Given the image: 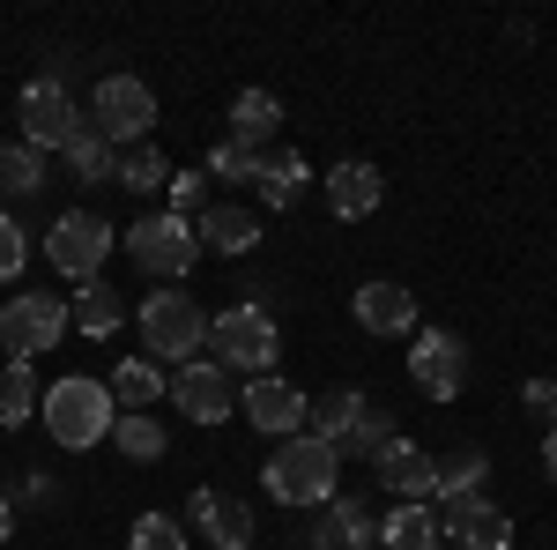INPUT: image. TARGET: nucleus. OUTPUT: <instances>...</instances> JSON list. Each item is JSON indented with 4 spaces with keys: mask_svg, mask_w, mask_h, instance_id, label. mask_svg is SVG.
Returning <instances> with one entry per match:
<instances>
[{
    "mask_svg": "<svg viewBox=\"0 0 557 550\" xmlns=\"http://www.w3.org/2000/svg\"><path fill=\"white\" fill-rule=\"evenodd\" d=\"M164 394L178 402V417H194V424H223L231 417V372H223L215 357H186L172 380H164Z\"/></svg>",
    "mask_w": 557,
    "mask_h": 550,
    "instance_id": "obj_11",
    "label": "nucleus"
},
{
    "mask_svg": "<svg viewBox=\"0 0 557 550\" xmlns=\"http://www.w3.org/2000/svg\"><path fill=\"white\" fill-rule=\"evenodd\" d=\"M67 328L75 335H120V291L112 283H75V297H67Z\"/></svg>",
    "mask_w": 557,
    "mask_h": 550,
    "instance_id": "obj_21",
    "label": "nucleus"
},
{
    "mask_svg": "<svg viewBox=\"0 0 557 550\" xmlns=\"http://www.w3.org/2000/svg\"><path fill=\"white\" fill-rule=\"evenodd\" d=\"M275 127H283V105H275L268 89H238V97H231V142L260 149V142H268Z\"/></svg>",
    "mask_w": 557,
    "mask_h": 550,
    "instance_id": "obj_23",
    "label": "nucleus"
},
{
    "mask_svg": "<svg viewBox=\"0 0 557 550\" xmlns=\"http://www.w3.org/2000/svg\"><path fill=\"white\" fill-rule=\"evenodd\" d=\"M127 194H157L164 179H172V164H164V149H149V142H134L127 157H120V171H112Z\"/></svg>",
    "mask_w": 557,
    "mask_h": 550,
    "instance_id": "obj_28",
    "label": "nucleus"
},
{
    "mask_svg": "<svg viewBox=\"0 0 557 550\" xmlns=\"http://www.w3.org/2000/svg\"><path fill=\"white\" fill-rule=\"evenodd\" d=\"M372 468H380V484L401 499V506H417L431 484H438V462H431L424 447H409V439H386L380 454H372Z\"/></svg>",
    "mask_w": 557,
    "mask_h": 550,
    "instance_id": "obj_13",
    "label": "nucleus"
},
{
    "mask_svg": "<svg viewBox=\"0 0 557 550\" xmlns=\"http://www.w3.org/2000/svg\"><path fill=\"white\" fill-rule=\"evenodd\" d=\"M386 201V179H380V164H335L327 171V209L343 216V223H357V216H372Z\"/></svg>",
    "mask_w": 557,
    "mask_h": 550,
    "instance_id": "obj_17",
    "label": "nucleus"
},
{
    "mask_svg": "<svg viewBox=\"0 0 557 550\" xmlns=\"http://www.w3.org/2000/svg\"><path fill=\"white\" fill-rule=\"evenodd\" d=\"M134 550H186V536H178L172 513H141L134 521Z\"/></svg>",
    "mask_w": 557,
    "mask_h": 550,
    "instance_id": "obj_33",
    "label": "nucleus"
},
{
    "mask_svg": "<svg viewBox=\"0 0 557 550\" xmlns=\"http://www.w3.org/2000/svg\"><path fill=\"white\" fill-rule=\"evenodd\" d=\"M380 543L386 550H438V521H431L424 506H394L386 528H380Z\"/></svg>",
    "mask_w": 557,
    "mask_h": 550,
    "instance_id": "obj_27",
    "label": "nucleus"
},
{
    "mask_svg": "<svg viewBox=\"0 0 557 550\" xmlns=\"http://www.w3.org/2000/svg\"><path fill=\"white\" fill-rule=\"evenodd\" d=\"M60 157L75 164L83 186H112V171H120V149L97 134V120H75V134H67V149H60Z\"/></svg>",
    "mask_w": 557,
    "mask_h": 550,
    "instance_id": "obj_19",
    "label": "nucleus"
},
{
    "mask_svg": "<svg viewBox=\"0 0 557 550\" xmlns=\"http://www.w3.org/2000/svg\"><path fill=\"white\" fill-rule=\"evenodd\" d=\"M438 536H454L461 550H506L513 543V521L491 506V499H454L446 521H438Z\"/></svg>",
    "mask_w": 557,
    "mask_h": 550,
    "instance_id": "obj_15",
    "label": "nucleus"
},
{
    "mask_svg": "<svg viewBox=\"0 0 557 550\" xmlns=\"http://www.w3.org/2000/svg\"><path fill=\"white\" fill-rule=\"evenodd\" d=\"M357 417H364V402H357V394H320V402H312V410H305V424H312V439H320V447H335V454H343L349 447V431H357Z\"/></svg>",
    "mask_w": 557,
    "mask_h": 550,
    "instance_id": "obj_24",
    "label": "nucleus"
},
{
    "mask_svg": "<svg viewBox=\"0 0 557 550\" xmlns=\"http://www.w3.org/2000/svg\"><path fill=\"white\" fill-rule=\"evenodd\" d=\"M127 254L141 276H157V283H186L194 276V260H201V239H194V216H141L127 231Z\"/></svg>",
    "mask_w": 557,
    "mask_h": 550,
    "instance_id": "obj_3",
    "label": "nucleus"
},
{
    "mask_svg": "<svg viewBox=\"0 0 557 550\" xmlns=\"http://www.w3.org/2000/svg\"><path fill=\"white\" fill-rule=\"evenodd\" d=\"M201 342H209V313H201L194 297L164 291V297L141 305V350H149V357H194Z\"/></svg>",
    "mask_w": 557,
    "mask_h": 550,
    "instance_id": "obj_7",
    "label": "nucleus"
},
{
    "mask_svg": "<svg viewBox=\"0 0 557 550\" xmlns=\"http://www.w3.org/2000/svg\"><path fill=\"white\" fill-rule=\"evenodd\" d=\"M201 186H209V179H201V171H172V179H164V194H172V216L201 209Z\"/></svg>",
    "mask_w": 557,
    "mask_h": 550,
    "instance_id": "obj_35",
    "label": "nucleus"
},
{
    "mask_svg": "<svg viewBox=\"0 0 557 550\" xmlns=\"http://www.w3.org/2000/svg\"><path fill=\"white\" fill-rule=\"evenodd\" d=\"M209 171L215 179H260V149H246V142H215Z\"/></svg>",
    "mask_w": 557,
    "mask_h": 550,
    "instance_id": "obj_32",
    "label": "nucleus"
},
{
    "mask_svg": "<svg viewBox=\"0 0 557 550\" xmlns=\"http://www.w3.org/2000/svg\"><path fill=\"white\" fill-rule=\"evenodd\" d=\"M67 335V297H8L0 305V350L8 357H45L52 342Z\"/></svg>",
    "mask_w": 557,
    "mask_h": 550,
    "instance_id": "obj_8",
    "label": "nucleus"
},
{
    "mask_svg": "<svg viewBox=\"0 0 557 550\" xmlns=\"http://www.w3.org/2000/svg\"><path fill=\"white\" fill-rule=\"evenodd\" d=\"M0 186H15V194H38L45 186V164L30 142H15V149H0Z\"/></svg>",
    "mask_w": 557,
    "mask_h": 550,
    "instance_id": "obj_31",
    "label": "nucleus"
},
{
    "mask_svg": "<svg viewBox=\"0 0 557 550\" xmlns=\"http://www.w3.org/2000/svg\"><path fill=\"white\" fill-rule=\"evenodd\" d=\"M312 543H320V550H364V543H380V528L364 521L357 499H327V506H320V528H312Z\"/></svg>",
    "mask_w": 557,
    "mask_h": 550,
    "instance_id": "obj_20",
    "label": "nucleus"
},
{
    "mask_svg": "<svg viewBox=\"0 0 557 550\" xmlns=\"http://www.w3.org/2000/svg\"><path fill=\"white\" fill-rule=\"evenodd\" d=\"M357 328L364 335H417V291H401V283H357Z\"/></svg>",
    "mask_w": 557,
    "mask_h": 550,
    "instance_id": "obj_16",
    "label": "nucleus"
},
{
    "mask_svg": "<svg viewBox=\"0 0 557 550\" xmlns=\"http://www.w3.org/2000/svg\"><path fill=\"white\" fill-rule=\"evenodd\" d=\"M305 157L298 149H283V157H260V179H253V194H260V209H298V194H305Z\"/></svg>",
    "mask_w": 557,
    "mask_h": 550,
    "instance_id": "obj_22",
    "label": "nucleus"
},
{
    "mask_svg": "<svg viewBox=\"0 0 557 550\" xmlns=\"http://www.w3.org/2000/svg\"><path fill=\"white\" fill-rule=\"evenodd\" d=\"M38 410H45V431H52L67 454H83V447H97V439H112V417H120V402H112V387H104V380H60Z\"/></svg>",
    "mask_w": 557,
    "mask_h": 550,
    "instance_id": "obj_2",
    "label": "nucleus"
},
{
    "mask_svg": "<svg viewBox=\"0 0 557 550\" xmlns=\"http://www.w3.org/2000/svg\"><path fill=\"white\" fill-rule=\"evenodd\" d=\"M38 372H30V365H23V357H8V365H0V424H30L38 417Z\"/></svg>",
    "mask_w": 557,
    "mask_h": 550,
    "instance_id": "obj_25",
    "label": "nucleus"
},
{
    "mask_svg": "<svg viewBox=\"0 0 557 550\" xmlns=\"http://www.w3.org/2000/svg\"><path fill=\"white\" fill-rule=\"evenodd\" d=\"M520 402H528L543 424H557V380H528V387H520Z\"/></svg>",
    "mask_w": 557,
    "mask_h": 550,
    "instance_id": "obj_37",
    "label": "nucleus"
},
{
    "mask_svg": "<svg viewBox=\"0 0 557 550\" xmlns=\"http://www.w3.org/2000/svg\"><path fill=\"white\" fill-rule=\"evenodd\" d=\"M112 402H120V410H149V402H164V372H157L149 357H127V365L112 372Z\"/></svg>",
    "mask_w": 557,
    "mask_h": 550,
    "instance_id": "obj_26",
    "label": "nucleus"
},
{
    "mask_svg": "<svg viewBox=\"0 0 557 550\" xmlns=\"http://www.w3.org/2000/svg\"><path fill=\"white\" fill-rule=\"evenodd\" d=\"M23 260H30L23 223H15V216H0V283H15V276H23Z\"/></svg>",
    "mask_w": 557,
    "mask_h": 550,
    "instance_id": "obj_34",
    "label": "nucleus"
},
{
    "mask_svg": "<svg viewBox=\"0 0 557 550\" xmlns=\"http://www.w3.org/2000/svg\"><path fill=\"white\" fill-rule=\"evenodd\" d=\"M409 380H417V394H431V402H454V394L469 387V350H461V335H446V328H417Z\"/></svg>",
    "mask_w": 557,
    "mask_h": 550,
    "instance_id": "obj_9",
    "label": "nucleus"
},
{
    "mask_svg": "<svg viewBox=\"0 0 557 550\" xmlns=\"http://www.w3.org/2000/svg\"><path fill=\"white\" fill-rule=\"evenodd\" d=\"M260 476H268V499L275 506H327L335 499V476H343V454L320 447L312 431H298V439L275 447V462L260 468Z\"/></svg>",
    "mask_w": 557,
    "mask_h": 550,
    "instance_id": "obj_1",
    "label": "nucleus"
},
{
    "mask_svg": "<svg viewBox=\"0 0 557 550\" xmlns=\"http://www.w3.org/2000/svg\"><path fill=\"white\" fill-rule=\"evenodd\" d=\"M543 476L557 484V424H550V439H543Z\"/></svg>",
    "mask_w": 557,
    "mask_h": 550,
    "instance_id": "obj_38",
    "label": "nucleus"
},
{
    "mask_svg": "<svg viewBox=\"0 0 557 550\" xmlns=\"http://www.w3.org/2000/svg\"><path fill=\"white\" fill-rule=\"evenodd\" d=\"M89 120H97V134H104L112 149H120V142H149V127H157V89L141 83V75H104Z\"/></svg>",
    "mask_w": 557,
    "mask_h": 550,
    "instance_id": "obj_5",
    "label": "nucleus"
},
{
    "mask_svg": "<svg viewBox=\"0 0 557 550\" xmlns=\"http://www.w3.org/2000/svg\"><path fill=\"white\" fill-rule=\"evenodd\" d=\"M194 239H201V254H253L260 246V216L238 209V201H209V209L194 216Z\"/></svg>",
    "mask_w": 557,
    "mask_h": 550,
    "instance_id": "obj_14",
    "label": "nucleus"
},
{
    "mask_svg": "<svg viewBox=\"0 0 557 550\" xmlns=\"http://www.w3.org/2000/svg\"><path fill=\"white\" fill-rule=\"evenodd\" d=\"M483 476H491L483 454H454V462H438V484H431V491L454 506V499H475V484H483Z\"/></svg>",
    "mask_w": 557,
    "mask_h": 550,
    "instance_id": "obj_30",
    "label": "nucleus"
},
{
    "mask_svg": "<svg viewBox=\"0 0 557 550\" xmlns=\"http://www.w3.org/2000/svg\"><path fill=\"white\" fill-rule=\"evenodd\" d=\"M194 528H201L215 550H253V513L238 506L231 491H201V499H194Z\"/></svg>",
    "mask_w": 557,
    "mask_h": 550,
    "instance_id": "obj_18",
    "label": "nucleus"
},
{
    "mask_svg": "<svg viewBox=\"0 0 557 550\" xmlns=\"http://www.w3.org/2000/svg\"><path fill=\"white\" fill-rule=\"evenodd\" d=\"M120 239H112V223L89 209H67L60 223H52V239H45V254H52V268L67 276V283H97V268H104V254H112Z\"/></svg>",
    "mask_w": 557,
    "mask_h": 550,
    "instance_id": "obj_6",
    "label": "nucleus"
},
{
    "mask_svg": "<svg viewBox=\"0 0 557 550\" xmlns=\"http://www.w3.org/2000/svg\"><path fill=\"white\" fill-rule=\"evenodd\" d=\"M209 350H215L223 372L238 365V372H253V380H260V372L275 365L283 335H275V320H268L260 305H231V313H215V320H209Z\"/></svg>",
    "mask_w": 557,
    "mask_h": 550,
    "instance_id": "obj_4",
    "label": "nucleus"
},
{
    "mask_svg": "<svg viewBox=\"0 0 557 550\" xmlns=\"http://www.w3.org/2000/svg\"><path fill=\"white\" fill-rule=\"evenodd\" d=\"M112 439H120V454H127V462H157V454H164V424L157 417H112Z\"/></svg>",
    "mask_w": 557,
    "mask_h": 550,
    "instance_id": "obj_29",
    "label": "nucleus"
},
{
    "mask_svg": "<svg viewBox=\"0 0 557 550\" xmlns=\"http://www.w3.org/2000/svg\"><path fill=\"white\" fill-rule=\"evenodd\" d=\"M8 528H15V506H8V499H0V543H8Z\"/></svg>",
    "mask_w": 557,
    "mask_h": 550,
    "instance_id": "obj_39",
    "label": "nucleus"
},
{
    "mask_svg": "<svg viewBox=\"0 0 557 550\" xmlns=\"http://www.w3.org/2000/svg\"><path fill=\"white\" fill-rule=\"evenodd\" d=\"M305 402L290 380H275V372H260L253 387H246V424H260V431H275V439H298L305 431Z\"/></svg>",
    "mask_w": 557,
    "mask_h": 550,
    "instance_id": "obj_12",
    "label": "nucleus"
},
{
    "mask_svg": "<svg viewBox=\"0 0 557 550\" xmlns=\"http://www.w3.org/2000/svg\"><path fill=\"white\" fill-rule=\"evenodd\" d=\"M15 120H23V142L30 149H67V134H75V97L60 89V75H38V83L23 89V105H15Z\"/></svg>",
    "mask_w": 557,
    "mask_h": 550,
    "instance_id": "obj_10",
    "label": "nucleus"
},
{
    "mask_svg": "<svg viewBox=\"0 0 557 550\" xmlns=\"http://www.w3.org/2000/svg\"><path fill=\"white\" fill-rule=\"evenodd\" d=\"M386 439H394V431H386L380 410H364V417H357V431H349V447H364V454H380Z\"/></svg>",
    "mask_w": 557,
    "mask_h": 550,
    "instance_id": "obj_36",
    "label": "nucleus"
}]
</instances>
